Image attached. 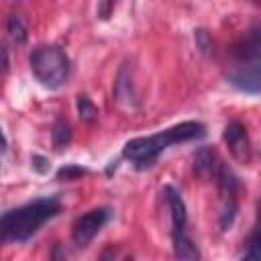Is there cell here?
<instances>
[{"instance_id": "1", "label": "cell", "mask_w": 261, "mask_h": 261, "mask_svg": "<svg viewBox=\"0 0 261 261\" xmlns=\"http://www.w3.org/2000/svg\"><path fill=\"white\" fill-rule=\"evenodd\" d=\"M206 135V126L198 120H186L175 126H169L161 133L149 135V137H137L130 139L122 147V157L135 165V169H147L155 165L159 155L177 143H188L194 139H202Z\"/></svg>"}, {"instance_id": "2", "label": "cell", "mask_w": 261, "mask_h": 261, "mask_svg": "<svg viewBox=\"0 0 261 261\" xmlns=\"http://www.w3.org/2000/svg\"><path fill=\"white\" fill-rule=\"evenodd\" d=\"M61 212V200L57 196H45L31 200L22 206L0 214V245L24 243L39 228Z\"/></svg>"}, {"instance_id": "3", "label": "cell", "mask_w": 261, "mask_h": 261, "mask_svg": "<svg viewBox=\"0 0 261 261\" xmlns=\"http://www.w3.org/2000/svg\"><path fill=\"white\" fill-rule=\"evenodd\" d=\"M29 67L35 80L47 90H59L67 84L71 61L57 45H39L29 55Z\"/></svg>"}, {"instance_id": "4", "label": "cell", "mask_w": 261, "mask_h": 261, "mask_svg": "<svg viewBox=\"0 0 261 261\" xmlns=\"http://www.w3.org/2000/svg\"><path fill=\"white\" fill-rule=\"evenodd\" d=\"M108 220H110V210L108 208H92L86 214L77 216L73 220V224H71V241H73V245L77 249H86Z\"/></svg>"}, {"instance_id": "5", "label": "cell", "mask_w": 261, "mask_h": 261, "mask_svg": "<svg viewBox=\"0 0 261 261\" xmlns=\"http://www.w3.org/2000/svg\"><path fill=\"white\" fill-rule=\"evenodd\" d=\"M222 139H224V143H226L230 155H232L239 163H243V165L251 163V157H253V151H251V139H249L247 126H245L243 122H239V120L228 122L226 128H224Z\"/></svg>"}, {"instance_id": "6", "label": "cell", "mask_w": 261, "mask_h": 261, "mask_svg": "<svg viewBox=\"0 0 261 261\" xmlns=\"http://www.w3.org/2000/svg\"><path fill=\"white\" fill-rule=\"evenodd\" d=\"M259 63H249V65H237L228 73V84L234 86L237 90L245 94H259L261 90V75H259Z\"/></svg>"}, {"instance_id": "7", "label": "cell", "mask_w": 261, "mask_h": 261, "mask_svg": "<svg viewBox=\"0 0 261 261\" xmlns=\"http://www.w3.org/2000/svg\"><path fill=\"white\" fill-rule=\"evenodd\" d=\"M163 194H165V202H167V206H169V214H171V234L186 232L188 212H186V204H184L181 194H179L173 186H165Z\"/></svg>"}, {"instance_id": "8", "label": "cell", "mask_w": 261, "mask_h": 261, "mask_svg": "<svg viewBox=\"0 0 261 261\" xmlns=\"http://www.w3.org/2000/svg\"><path fill=\"white\" fill-rule=\"evenodd\" d=\"M220 163H222V161L218 159V153H216L212 147H208V145L200 147V149L194 153V157H192L194 171H196V175L202 177V179H214V175H216Z\"/></svg>"}, {"instance_id": "9", "label": "cell", "mask_w": 261, "mask_h": 261, "mask_svg": "<svg viewBox=\"0 0 261 261\" xmlns=\"http://www.w3.org/2000/svg\"><path fill=\"white\" fill-rule=\"evenodd\" d=\"M114 94H116V100L128 108L135 106L137 102V94L133 90V84H130V73H128V67L126 63L120 67L118 75H116V82H114Z\"/></svg>"}, {"instance_id": "10", "label": "cell", "mask_w": 261, "mask_h": 261, "mask_svg": "<svg viewBox=\"0 0 261 261\" xmlns=\"http://www.w3.org/2000/svg\"><path fill=\"white\" fill-rule=\"evenodd\" d=\"M171 241H173V255L177 259H200V251L196 243L186 232L171 234Z\"/></svg>"}, {"instance_id": "11", "label": "cell", "mask_w": 261, "mask_h": 261, "mask_svg": "<svg viewBox=\"0 0 261 261\" xmlns=\"http://www.w3.org/2000/svg\"><path fill=\"white\" fill-rule=\"evenodd\" d=\"M71 137H73V133H71V124H69L65 118H57V120L53 122V128H51V141H53V147H55L57 151L67 149L69 143H71Z\"/></svg>"}, {"instance_id": "12", "label": "cell", "mask_w": 261, "mask_h": 261, "mask_svg": "<svg viewBox=\"0 0 261 261\" xmlns=\"http://www.w3.org/2000/svg\"><path fill=\"white\" fill-rule=\"evenodd\" d=\"M75 108H77V114H80V118H82L84 122H94V120L98 118V108H96V104H94L88 96H84V94L77 96Z\"/></svg>"}, {"instance_id": "13", "label": "cell", "mask_w": 261, "mask_h": 261, "mask_svg": "<svg viewBox=\"0 0 261 261\" xmlns=\"http://www.w3.org/2000/svg\"><path fill=\"white\" fill-rule=\"evenodd\" d=\"M8 33H10L12 41L18 43V45L27 43V39H29L27 24H24V20H22L20 16H16V14H12V16L8 18Z\"/></svg>"}, {"instance_id": "14", "label": "cell", "mask_w": 261, "mask_h": 261, "mask_svg": "<svg viewBox=\"0 0 261 261\" xmlns=\"http://www.w3.org/2000/svg\"><path fill=\"white\" fill-rule=\"evenodd\" d=\"M194 41H196L198 51H200L204 57H212V55H214V41H212V37L208 35L206 29H196V31H194Z\"/></svg>"}, {"instance_id": "15", "label": "cell", "mask_w": 261, "mask_h": 261, "mask_svg": "<svg viewBox=\"0 0 261 261\" xmlns=\"http://www.w3.org/2000/svg\"><path fill=\"white\" fill-rule=\"evenodd\" d=\"M237 216V198H226L220 212V230H228Z\"/></svg>"}, {"instance_id": "16", "label": "cell", "mask_w": 261, "mask_h": 261, "mask_svg": "<svg viewBox=\"0 0 261 261\" xmlns=\"http://www.w3.org/2000/svg\"><path fill=\"white\" fill-rule=\"evenodd\" d=\"M86 173H90L86 167H82V165H65V167H61L59 171H57V179H67V181H71V179H77V177H82V175H86Z\"/></svg>"}, {"instance_id": "17", "label": "cell", "mask_w": 261, "mask_h": 261, "mask_svg": "<svg viewBox=\"0 0 261 261\" xmlns=\"http://www.w3.org/2000/svg\"><path fill=\"white\" fill-rule=\"evenodd\" d=\"M259 255H261V251H259V234H257V230H253V234L245 243V251L241 253V257H245V259H259Z\"/></svg>"}, {"instance_id": "18", "label": "cell", "mask_w": 261, "mask_h": 261, "mask_svg": "<svg viewBox=\"0 0 261 261\" xmlns=\"http://www.w3.org/2000/svg\"><path fill=\"white\" fill-rule=\"evenodd\" d=\"M118 0H98V8H96V14L100 20H108L116 8Z\"/></svg>"}, {"instance_id": "19", "label": "cell", "mask_w": 261, "mask_h": 261, "mask_svg": "<svg viewBox=\"0 0 261 261\" xmlns=\"http://www.w3.org/2000/svg\"><path fill=\"white\" fill-rule=\"evenodd\" d=\"M31 163H33V167H35L39 173L49 171V159H47V157H43V155H33Z\"/></svg>"}, {"instance_id": "20", "label": "cell", "mask_w": 261, "mask_h": 261, "mask_svg": "<svg viewBox=\"0 0 261 261\" xmlns=\"http://www.w3.org/2000/svg\"><path fill=\"white\" fill-rule=\"evenodd\" d=\"M8 51H6V47L4 45H0V75H4L6 71H8Z\"/></svg>"}, {"instance_id": "21", "label": "cell", "mask_w": 261, "mask_h": 261, "mask_svg": "<svg viewBox=\"0 0 261 261\" xmlns=\"http://www.w3.org/2000/svg\"><path fill=\"white\" fill-rule=\"evenodd\" d=\"M6 149H8V141H6V137H4V133L0 128V153H4Z\"/></svg>"}]
</instances>
